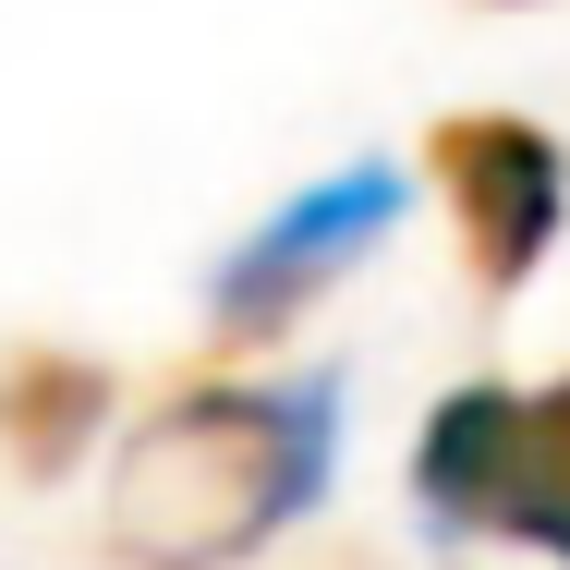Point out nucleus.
Returning <instances> with one entry per match:
<instances>
[{
	"mask_svg": "<svg viewBox=\"0 0 570 570\" xmlns=\"http://www.w3.org/2000/svg\"><path fill=\"white\" fill-rule=\"evenodd\" d=\"M341 438V389H183L146 413V438L121 450L110 485V547L146 570H219L267 547L292 510H316Z\"/></svg>",
	"mask_w": 570,
	"mask_h": 570,
	"instance_id": "obj_1",
	"label": "nucleus"
},
{
	"mask_svg": "<svg viewBox=\"0 0 570 570\" xmlns=\"http://www.w3.org/2000/svg\"><path fill=\"white\" fill-rule=\"evenodd\" d=\"M413 498L461 534H522L570 559V376L559 389H450L413 438Z\"/></svg>",
	"mask_w": 570,
	"mask_h": 570,
	"instance_id": "obj_2",
	"label": "nucleus"
},
{
	"mask_svg": "<svg viewBox=\"0 0 570 570\" xmlns=\"http://www.w3.org/2000/svg\"><path fill=\"white\" fill-rule=\"evenodd\" d=\"M425 158H438V195H450V219H461L473 279H485V292L534 279V255L559 243V195H570L559 146H547L534 121H510V110H450Z\"/></svg>",
	"mask_w": 570,
	"mask_h": 570,
	"instance_id": "obj_3",
	"label": "nucleus"
},
{
	"mask_svg": "<svg viewBox=\"0 0 570 570\" xmlns=\"http://www.w3.org/2000/svg\"><path fill=\"white\" fill-rule=\"evenodd\" d=\"M401 219V183L389 170H352V183H316L304 207H279V219L255 230L243 255H230V279H219V328H243V341H267L328 267H352L376 230Z\"/></svg>",
	"mask_w": 570,
	"mask_h": 570,
	"instance_id": "obj_4",
	"label": "nucleus"
},
{
	"mask_svg": "<svg viewBox=\"0 0 570 570\" xmlns=\"http://www.w3.org/2000/svg\"><path fill=\"white\" fill-rule=\"evenodd\" d=\"M98 401H110L98 364H73V352H24V364L0 376V450L24 461V473H61V461L86 450Z\"/></svg>",
	"mask_w": 570,
	"mask_h": 570,
	"instance_id": "obj_5",
	"label": "nucleus"
}]
</instances>
